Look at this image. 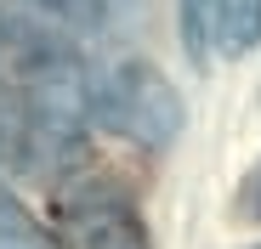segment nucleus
Masks as SVG:
<instances>
[{"label": "nucleus", "instance_id": "obj_7", "mask_svg": "<svg viewBox=\"0 0 261 249\" xmlns=\"http://www.w3.org/2000/svg\"><path fill=\"white\" fill-rule=\"evenodd\" d=\"M239 215L244 221H261V164L244 176V187H239Z\"/></svg>", "mask_w": 261, "mask_h": 249}, {"label": "nucleus", "instance_id": "obj_6", "mask_svg": "<svg viewBox=\"0 0 261 249\" xmlns=\"http://www.w3.org/2000/svg\"><path fill=\"white\" fill-rule=\"evenodd\" d=\"M182 6V46L193 63H204V12H210V0H176Z\"/></svg>", "mask_w": 261, "mask_h": 249}, {"label": "nucleus", "instance_id": "obj_1", "mask_svg": "<svg viewBox=\"0 0 261 249\" xmlns=\"http://www.w3.org/2000/svg\"><path fill=\"white\" fill-rule=\"evenodd\" d=\"M102 74L68 40L51 0H0V164L57 181L80 164Z\"/></svg>", "mask_w": 261, "mask_h": 249}, {"label": "nucleus", "instance_id": "obj_3", "mask_svg": "<svg viewBox=\"0 0 261 249\" xmlns=\"http://www.w3.org/2000/svg\"><path fill=\"white\" fill-rule=\"evenodd\" d=\"M63 221L80 249H148V227L137 215V204L108 181L63 193Z\"/></svg>", "mask_w": 261, "mask_h": 249}, {"label": "nucleus", "instance_id": "obj_5", "mask_svg": "<svg viewBox=\"0 0 261 249\" xmlns=\"http://www.w3.org/2000/svg\"><path fill=\"white\" fill-rule=\"evenodd\" d=\"M0 243H29V249H51V238L40 232V221L0 187Z\"/></svg>", "mask_w": 261, "mask_h": 249}, {"label": "nucleus", "instance_id": "obj_9", "mask_svg": "<svg viewBox=\"0 0 261 249\" xmlns=\"http://www.w3.org/2000/svg\"><path fill=\"white\" fill-rule=\"evenodd\" d=\"M0 249H29V243H0Z\"/></svg>", "mask_w": 261, "mask_h": 249}, {"label": "nucleus", "instance_id": "obj_4", "mask_svg": "<svg viewBox=\"0 0 261 249\" xmlns=\"http://www.w3.org/2000/svg\"><path fill=\"white\" fill-rule=\"evenodd\" d=\"M261 40V0H210L204 12V51L239 57Z\"/></svg>", "mask_w": 261, "mask_h": 249}, {"label": "nucleus", "instance_id": "obj_8", "mask_svg": "<svg viewBox=\"0 0 261 249\" xmlns=\"http://www.w3.org/2000/svg\"><path fill=\"white\" fill-rule=\"evenodd\" d=\"M63 17H97V12H114L119 0H51Z\"/></svg>", "mask_w": 261, "mask_h": 249}, {"label": "nucleus", "instance_id": "obj_2", "mask_svg": "<svg viewBox=\"0 0 261 249\" xmlns=\"http://www.w3.org/2000/svg\"><path fill=\"white\" fill-rule=\"evenodd\" d=\"M97 124L119 131L125 142H137V147H148V153H159V147H170V136H176V124H182V102H176L170 79H165L153 63L125 57V63L102 68Z\"/></svg>", "mask_w": 261, "mask_h": 249}]
</instances>
